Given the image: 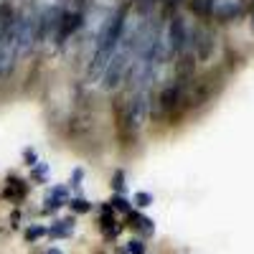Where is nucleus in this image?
Masks as SVG:
<instances>
[{
	"label": "nucleus",
	"mask_w": 254,
	"mask_h": 254,
	"mask_svg": "<svg viewBox=\"0 0 254 254\" xmlns=\"http://www.w3.org/2000/svg\"><path fill=\"white\" fill-rule=\"evenodd\" d=\"M125 18H127V13L120 10V13H115L107 23L102 26L99 38H97V51H94V59H92V64H89V79L102 76L104 69H107L110 59H112L115 51H117L120 36H122V28H125Z\"/></svg>",
	"instance_id": "f257e3e1"
},
{
	"label": "nucleus",
	"mask_w": 254,
	"mask_h": 254,
	"mask_svg": "<svg viewBox=\"0 0 254 254\" xmlns=\"http://www.w3.org/2000/svg\"><path fill=\"white\" fill-rule=\"evenodd\" d=\"M147 112H150V99H147V92H137L130 102H127L125 110H117L120 127L130 137H135L140 132V127L145 125V120H147Z\"/></svg>",
	"instance_id": "f03ea898"
},
{
	"label": "nucleus",
	"mask_w": 254,
	"mask_h": 254,
	"mask_svg": "<svg viewBox=\"0 0 254 254\" xmlns=\"http://www.w3.org/2000/svg\"><path fill=\"white\" fill-rule=\"evenodd\" d=\"M165 38H168V46H171V54L178 56L186 51V44H190V33L186 28V20L181 15H173L171 18V23H168L165 28Z\"/></svg>",
	"instance_id": "7ed1b4c3"
},
{
	"label": "nucleus",
	"mask_w": 254,
	"mask_h": 254,
	"mask_svg": "<svg viewBox=\"0 0 254 254\" xmlns=\"http://www.w3.org/2000/svg\"><path fill=\"white\" fill-rule=\"evenodd\" d=\"M33 41H36V20L33 15H23V18H15V46H18V56L20 54H28L33 49Z\"/></svg>",
	"instance_id": "20e7f679"
},
{
	"label": "nucleus",
	"mask_w": 254,
	"mask_h": 254,
	"mask_svg": "<svg viewBox=\"0 0 254 254\" xmlns=\"http://www.w3.org/2000/svg\"><path fill=\"white\" fill-rule=\"evenodd\" d=\"M127 69H132V64L115 54L110 59V64H107V69H104V74H102V87L107 89V92H115L120 84L125 81V71Z\"/></svg>",
	"instance_id": "39448f33"
},
{
	"label": "nucleus",
	"mask_w": 254,
	"mask_h": 254,
	"mask_svg": "<svg viewBox=\"0 0 254 254\" xmlns=\"http://www.w3.org/2000/svg\"><path fill=\"white\" fill-rule=\"evenodd\" d=\"M244 10V0H211V15L219 20H231Z\"/></svg>",
	"instance_id": "423d86ee"
},
{
	"label": "nucleus",
	"mask_w": 254,
	"mask_h": 254,
	"mask_svg": "<svg viewBox=\"0 0 254 254\" xmlns=\"http://www.w3.org/2000/svg\"><path fill=\"white\" fill-rule=\"evenodd\" d=\"M158 102H160L163 112H173L178 104L183 102V81H173V84H168V87H163Z\"/></svg>",
	"instance_id": "0eeeda50"
},
{
	"label": "nucleus",
	"mask_w": 254,
	"mask_h": 254,
	"mask_svg": "<svg viewBox=\"0 0 254 254\" xmlns=\"http://www.w3.org/2000/svg\"><path fill=\"white\" fill-rule=\"evenodd\" d=\"M190 44H193V49H196V59L206 61L211 56V51H214V33L201 28L196 36H190Z\"/></svg>",
	"instance_id": "6e6552de"
},
{
	"label": "nucleus",
	"mask_w": 254,
	"mask_h": 254,
	"mask_svg": "<svg viewBox=\"0 0 254 254\" xmlns=\"http://www.w3.org/2000/svg\"><path fill=\"white\" fill-rule=\"evenodd\" d=\"M81 26V15L79 13H61L59 15V31H56V36H59V41H61V44H64V41H66L76 28Z\"/></svg>",
	"instance_id": "1a4fd4ad"
},
{
	"label": "nucleus",
	"mask_w": 254,
	"mask_h": 254,
	"mask_svg": "<svg viewBox=\"0 0 254 254\" xmlns=\"http://www.w3.org/2000/svg\"><path fill=\"white\" fill-rule=\"evenodd\" d=\"M102 231H104L107 237H115V234H117V226H115V221H112V208H110V206L102 211Z\"/></svg>",
	"instance_id": "9d476101"
},
{
	"label": "nucleus",
	"mask_w": 254,
	"mask_h": 254,
	"mask_svg": "<svg viewBox=\"0 0 254 254\" xmlns=\"http://www.w3.org/2000/svg\"><path fill=\"white\" fill-rule=\"evenodd\" d=\"M190 8H193L196 15H211V0H193Z\"/></svg>",
	"instance_id": "9b49d317"
},
{
	"label": "nucleus",
	"mask_w": 254,
	"mask_h": 254,
	"mask_svg": "<svg viewBox=\"0 0 254 254\" xmlns=\"http://www.w3.org/2000/svg\"><path fill=\"white\" fill-rule=\"evenodd\" d=\"M127 254H145V244L142 242H130V244H127Z\"/></svg>",
	"instance_id": "f8f14e48"
},
{
	"label": "nucleus",
	"mask_w": 254,
	"mask_h": 254,
	"mask_svg": "<svg viewBox=\"0 0 254 254\" xmlns=\"http://www.w3.org/2000/svg\"><path fill=\"white\" fill-rule=\"evenodd\" d=\"M112 203H115L117 211H130V203H127V198H122V196H115Z\"/></svg>",
	"instance_id": "ddd939ff"
},
{
	"label": "nucleus",
	"mask_w": 254,
	"mask_h": 254,
	"mask_svg": "<svg viewBox=\"0 0 254 254\" xmlns=\"http://www.w3.org/2000/svg\"><path fill=\"white\" fill-rule=\"evenodd\" d=\"M71 208L74 211H89V201L87 198H76V201H71Z\"/></svg>",
	"instance_id": "4468645a"
},
{
	"label": "nucleus",
	"mask_w": 254,
	"mask_h": 254,
	"mask_svg": "<svg viewBox=\"0 0 254 254\" xmlns=\"http://www.w3.org/2000/svg\"><path fill=\"white\" fill-rule=\"evenodd\" d=\"M61 224H64V226H56V229H54V234H56V237L69 234V231H71V221H61Z\"/></svg>",
	"instance_id": "2eb2a0df"
},
{
	"label": "nucleus",
	"mask_w": 254,
	"mask_h": 254,
	"mask_svg": "<svg viewBox=\"0 0 254 254\" xmlns=\"http://www.w3.org/2000/svg\"><path fill=\"white\" fill-rule=\"evenodd\" d=\"M41 234H46V229L36 226V229H31V231H28V239H36V237H41Z\"/></svg>",
	"instance_id": "dca6fc26"
},
{
	"label": "nucleus",
	"mask_w": 254,
	"mask_h": 254,
	"mask_svg": "<svg viewBox=\"0 0 254 254\" xmlns=\"http://www.w3.org/2000/svg\"><path fill=\"white\" fill-rule=\"evenodd\" d=\"M137 206H147V203H150V196H147V193H137Z\"/></svg>",
	"instance_id": "f3484780"
},
{
	"label": "nucleus",
	"mask_w": 254,
	"mask_h": 254,
	"mask_svg": "<svg viewBox=\"0 0 254 254\" xmlns=\"http://www.w3.org/2000/svg\"><path fill=\"white\" fill-rule=\"evenodd\" d=\"M46 254H61V252H59V249H49Z\"/></svg>",
	"instance_id": "a211bd4d"
},
{
	"label": "nucleus",
	"mask_w": 254,
	"mask_h": 254,
	"mask_svg": "<svg viewBox=\"0 0 254 254\" xmlns=\"http://www.w3.org/2000/svg\"><path fill=\"white\" fill-rule=\"evenodd\" d=\"M252 23H254V13H252Z\"/></svg>",
	"instance_id": "6ab92c4d"
}]
</instances>
